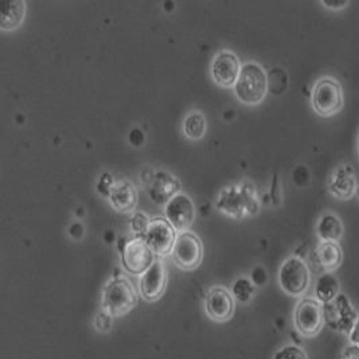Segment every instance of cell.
<instances>
[{
    "label": "cell",
    "mask_w": 359,
    "mask_h": 359,
    "mask_svg": "<svg viewBox=\"0 0 359 359\" xmlns=\"http://www.w3.org/2000/svg\"><path fill=\"white\" fill-rule=\"evenodd\" d=\"M234 92L238 100L246 105L260 104L268 92V77L265 70L255 62L243 65Z\"/></svg>",
    "instance_id": "obj_2"
},
{
    "label": "cell",
    "mask_w": 359,
    "mask_h": 359,
    "mask_svg": "<svg viewBox=\"0 0 359 359\" xmlns=\"http://www.w3.org/2000/svg\"><path fill=\"white\" fill-rule=\"evenodd\" d=\"M315 260L326 273L337 271L343 262L342 248L339 243H320L315 252Z\"/></svg>",
    "instance_id": "obj_17"
},
{
    "label": "cell",
    "mask_w": 359,
    "mask_h": 359,
    "mask_svg": "<svg viewBox=\"0 0 359 359\" xmlns=\"http://www.w3.org/2000/svg\"><path fill=\"white\" fill-rule=\"evenodd\" d=\"M180 180L165 171H159L151 177L148 191L156 203H167L180 193Z\"/></svg>",
    "instance_id": "obj_15"
},
{
    "label": "cell",
    "mask_w": 359,
    "mask_h": 359,
    "mask_svg": "<svg viewBox=\"0 0 359 359\" xmlns=\"http://www.w3.org/2000/svg\"><path fill=\"white\" fill-rule=\"evenodd\" d=\"M325 322L334 331L350 334L359 315L350 303V299L344 294H341L334 302L323 306Z\"/></svg>",
    "instance_id": "obj_7"
},
{
    "label": "cell",
    "mask_w": 359,
    "mask_h": 359,
    "mask_svg": "<svg viewBox=\"0 0 359 359\" xmlns=\"http://www.w3.org/2000/svg\"><path fill=\"white\" fill-rule=\"evenodd\" d=\"M355 196H358V199H359V184H358V189H357V194H355Z\"/></svg>",
    "instance_id": "obj_29"
},
{
    "label": "cell",
    "mask_w": 359,
    "mask_h": 359,
    "mask_svg": "<svg viewBox=\"0 0 359 359\" xmlns=\"http://www.w3.org/2000/svg\"><path fill=\"white\" fill-rule=\"evenodd\" d=\"M177 237V230L165 218H155L149 221L143 238L156 256L164 257L172 253Z\"/></svg>",
    "instance_id": "obj_9"
},
{
    "label": "cell",
    "mask_w": 359,
    "mask_h": 359,
    "mask_svg": "<svg viewBox=\"0 0 359 359\" xmlns=\"http://www.w3.org/2000/svg\"><path fill=\"white\" fill-rule=\"evenodd\" d=\"M164 215L175 230L182 233L187 231V229L193 225L196 219V208L191 198L180 191L165 203Z\"/></svg>",
    "instance_id": "obj_10"
},
{
    "label": "cell",
    "mask_w": 359,
    "mask_h": 359,
    "mask_svg": "<svg viewBox=\"0 0 359 359\" xmlns=\"http://www.w3.org/2000/svg\"><path fill=\"white\" fill-rule=\"evenodd\" d=\"M183 132L187 139L198 142L206 133V118L199 112L189 114L183 121Z\"/></svg>",
    "instance_id": "obj_21"
},
{
    "label": "cell",
    "mask_w": 359,
    "mask_h": 359,
    "mask_svg": "<svg viewBox=\"0 0 359 359\" xmlns=\"http://www.w3.org/2000/svg\"><path fill=\"white\" fill-rule=\"evenodd\" d=\"M350 3L348 1H338V0H334V1H322V6H325L328 10L331 11H341L343 8H346Z\"/></svg>",
    "instance_id": "obj_27"
},
{
    "label": "cell",
    "mask_w": 359,
    "mask_h": 359,
    "mask_svg": "<svg viewBox=\"0 0 359 359\" xmlns=\"http://www.w3.org/2000/svg\"><path fill=\"white\" fill-rule=\"evenodd\" d=\"M167 285V272L162 260H156L140 278V292L147 302L162 297Z\"/></svg>",
    "instance_id": "obj_14"
},
{
    "label": "cell",
    "mask_w": 359,
    "mask_h": 359,
    "mask_svg": "<svg viewBox=\"0 0 359 359\" xmlns=\"http://www.w3.org/2000/svg\"><path fill=\"white\" fill-rule=\"evenodd\" d=\"M234 297L224 287H212L205 299L206 315L218 323L228 322L234 313Z\"/></svg>",
    "instance_id": "obj_12"
},
{
    "label": "cell",
    "mask_w": 359,
    "mask_h": 359,
    "mask_svg": "<svg viewBox=\"0 0 359 359\" xmlns=\"http://www.w3.org/2000/svg\"><path fill=\"white\" fill-rule=\"evenodd\" d=\"M330 194L341 199L347 201L357 194L358 183L354 174V168L350 164H344L332 171L327 183Z\"/></svg>",
    "instance_id": "obj_13"
},
{
    "label": "cell",
    "mask_w": 359,
    "mask_h": 359,
    "mask_svg": "<svg viewBox=\"0 0 359 359\" xmlns=\"http://www.w3.org/2000/svg\"><path fill=\"white\" fill-rule=\"evenodd\" d=\"M203 248L198 236L191 231H182L172 249V260L183 271H193L202 262Z\"/></svg>",
    "instance_id": "obj_8"
},
{
    "label": "cell",
    "mask_w": 359,
    "mask_h": 359,
    "mask_svg": "<svg viewBox=\"0 0 359 359\" xmlns=\"http://www.w3.org/2000/svg\"><path fill=\"white\" fill-rule=\"evenodd\" d=\"M294 323L302 337H316L325 327L323 304L312 297L302 299L294 309Z\"/></svg>",
    "instance_id": "obj_5"
},
{
    "label": "cell",
    "mask_w": 359,
    "mask_h": 359,
    "mask_svg": "<svg viewBox=\"0 0 359 359\" xmlns=\"http://www.w3.org/2000/svg\"><path fill=\"white\" fill-rule=\"evenodd\" d=\"M272 359H309V357L302 347L296 344H287L278 350Z\"/></svg>",
    "instance_id": "obj_23"
},
{
    "label": "cell",
    "mask_w": 359,
    "mask_h": 359,
    "mask_svg": "<svg viewBox=\"0 0 359 359\" xmlns=\"http://www.w3.org/2000/svg\"><path fill=\"white\" fill-rule=\"evenodd\" d=\"M358 155H359V136H358Z\"/></svg>",
    "instance_id": "obj_30"
},
{
    "label": "cell",
    "mask_w": 359,
    "mask_h": 359,
    "mask_svg": "<svg viewBox=\"0 0 359 359\" xmlns=\"http://www.w3.org/2000/svg\"><path fill=\"white\" fill-rule=\"evenodd\" d=\"M312 108L322 117H330L339 114L344 104L341 82L334 77H323L315 83L312 90Z\"/></svg>",
    "instance_id": "obj_3"
},
{
    "label": "cell",
    "mask_w": 359,
    "mask_h": 359,
    "mask_svg": "<svg viewBox=\"0 0 359 359\" xmlns=\"http://www.w3.org/2000/svg\"><path fill=\"white\" fill-rule=\"evenodd\" d=\"M155 262V253L142 237L130 240L121 250L123 266L131 275H144Z\"/></svg>",
    "instance_id": "obj_6"
},
{
    "label": "cell",
    "mask_w": 359,
    "mask_h": 359,
    "mask_svg": "<svg viewBox=\"0 0 359 359\" xmlns=\"http://www.w3.org/2000/svg\"><path fill=\"white\" fill-rule=\"evenodd\" d=\"M148 225H149V221H148V218L144 212L135 214V217L132 219V229H133V231L140 233L144 237V234L147 231Z\"/></svg>",
    "instance_id": "obj_24"
},
{
    "label": "cell",
    "mask_w": 359,
    "mask_h": 359,
    "mask_svg": "<svg viewBox=\"0 0 359 359\" xmlns=\"http://www.w3.org/2000/svg\"><path fill=\"white\" fill-rule=\"evenodd\" d=\"M278 284L281 290L290 296H303L310 288L311 273L309 265L300 257H288L280 266Z\"/></svg>",
    "instance_id": "obj_4"
},
{
    "label": "cell",
    "mask_w": 359,
    "mask_h": 359,
    "mask_svg": "<svg viewBox=\"0 0 359 359\" xmlns=\"http://www.w3.org/2000/svg\"><path fill=\"white\" fill-rule=\"evenodd\" d=\"M231 294L240 303H248L255 296V285L249 278H240L234 281Z\"/></svg>",
    "instance_id": "obj_22"
},
{
    "label": "cell",
    "mask_w": 359,
    "mask_h": 359,
    "mask_svg": "<svg viewBox=\"0 0 359 359\" xmlns=\"http://www.w3.org/2000/svg\"><path fill=\"white\" fill-rule=\"evenodd\" d=\"M241 64L238 57L228 51H219L214 58H212V79L214 82L222 88H231L236 86V82L240 77L241 73Z\"/></svg>",
    "instance_id": "obj_11"
},
{
    "label": "cell",
    "mask_w": 359,
    "mask_h": 359,
    "mask_svg": "<svg viewBox=\"0 0 359 359\" xmlns=\"http://www.w3.org/2000/svg\"><path fill=\"white\" fill-rule=\"evenodd\" d=\"M341 294L339 280L332 273H323L315 284V299L320 304H328Z\"/></svg>",
    "instance_id": "obj_20"
},
{
    "label": "cell",
    "mask_w": 359,
    "mask_h": 359,
    "mask_svg": "<svg viewBox=\"0 0 359 359\" xmlns=\"http://www.w3.org/2000/svg\"><path fill=\"white\" fill-rule=\"evenodd\" d=\"M109 201L116 210L131 212L137 205V191L130 180H116L109 193Z\"/></svg>",
    "instance_id": "obj_16"
},
{
    "label": "cell",
    "mask_w": 359,
    "mask_h": 359,
    "mask_svg": "<svg viewBox=\"0 0 359 359\" xmlns=\"http://www.w3.org/2000/svg\"><path fill=\"white\" fill-rule=\"evenodd\" d=\"M341 359H359V346L348 344V346L343 350Z\"/></svg>",
    "instance_id": "obj_26"
},
{
    "label": "cell",
    "mask_w": 359,
    "mask_h": 359,
    "mask_svg": "<svg viewBox=\"0 0 359 359\" xmlns=\"http://www.w3.org/2000/svg\"><path fill=\"white\" fill-rule=\"evenodd\" d=\"M137 304V292L126 278L111 280L102 292V310L111 316H124Z\"/></svg>",
    "instance_id": "obj_1"
},
{
    "label": "cell",
    "mask_w": 359,
    "mask_h": 359,
    "mask_svg": "<svg viewBox=\"0 0 359 359\" xmlns=\"http://www.w3.org/2000/svg\"><path fill=\"white\" fill-rule=\"evenodd\" d=\"M348 341L350 344H354V346H359V318L358 320L355 322V325L353 327L351 332L348 334Z\"/></svg>",
    "instance_id": "obj_28"
},
{
    "label": "cell",
    "mask_w": 359,
    "mask_h": 359,
    "mask_svg": "<svg viewBox=\"0 0 359 359\" xmlns=\"http://www.w3.org/2000/svg\"><path fill=\"white\" fill-rule=\"evenodd\" d=\"M95 325L98 331L108 332L112 328V316L108 315L107 312H101V313H98L97 318L95 320Z\"/></svg>",
    "instance_id": "obj_25"
},
{
    "label": "cell",
    "mask_w": 359,
    "mask_h": 359,
    "mask_svg": "<svg viewBox=\"0 0 359 359\" xmlns=\"http://www.w3.org/2000/svg\"><path fill=\"white\" fill-rule=\"evenodd\" d=\"M26 15V3L22 0H7L1 3L0 29L3 32H11L18 29Z\"/></svg>",
    "instance_id": "obj_18"
},
{
    "label": "cell",
    "mask_w": 359,
    "mask_h": 359,
    "mask_svg": "<svg viewBox=\"0 0 359 359\" xmlns=\"http://www.w3.org/2000/svg\"><path fill=\"white\" fill-rule=\"evenodd\" d=\"M316 233L322 243H339L343 236L341 218L332 212L323 214L318 222Z\"/></svg>",
    "instance_id": "obj_19"
}]
</instances>
